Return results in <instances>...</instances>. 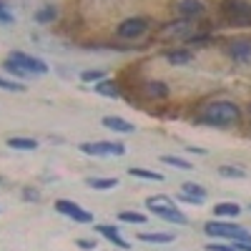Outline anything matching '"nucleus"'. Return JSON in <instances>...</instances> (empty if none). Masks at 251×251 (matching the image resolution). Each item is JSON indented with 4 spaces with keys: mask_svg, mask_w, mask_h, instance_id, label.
Here are the masks:
<instances>
[{
    "mask_svg": "<svg viewBox=\"0 0 251 251\" xmlns=\"http://www.w3.org/2000/svg\"><path fill=\"white\" fill-rule=\"evenodd\" d=\"M201 126H216V128H231L241 123V108L234 100H211L194 118Z\"/></svg>",
    "mask_w": 251,
    "mask_h": 251,
    "instance_id": "obj_1",
    "label": "nucleus"
},
{
    "mask_svg": "<svg viewBox=\"0 0 251 251\" xmlns=\"http://www.w3.org/2000/svg\"><path fill=\"white\" fill-rule=\"evenodd\" d=\"M221 15L234 28H251V3L249 0H221Z\"/></svg>",
    "mask_w": 251,
    "mask_h": 251,
    "instance_id": "obj_2",
    "label": "nucleus"
},
{
    "mask_svg": "<svg viewBox=\"0 0 251 251\" xmlns=\"http://www.w3.org/2000/svg\"><path fill=\"white\" fill-rule=\"evenodd\" d=\"M203 231L208 236H216V239H228L231 244L236 241H251V231L249 228H244L241 224H231V221H208L203 226Z\"/></svg>",
    "mask_w": 251,
    "mask_h": 251,
    "instance_id": "obj_3",
    "label": "nucleus"
},
{
    "mask_svg": "<svg viewBox=\"0 0 251 251\" xmlns=\"http://www.w3.org/2000/svg\"><path fill=\"white\" fill-rule=\"evenodd\" d=\"M78 151L93 158H106V156H123L126 146L121 141H93V143H80Z\"/></svg>",
    "mask_w": 251,
    "mask_h": 251,
    "instance_id": "obj_4",
    "label": "nucleus"
},
{
    "mask_svg": "<svg viewBox=\"0 0 251 251\" xmlns=\"http://www.w3.org/2000/svg\"><path fill=\"white\" fill-rule=\"evenodd\" d=\"M8 58L15 63V66H20L28 75H46L48 73V63L43 58L38 55H30V53H23V50H13L8 53Z\"/></svg>",
    "mask_w": 251,
    "mask_h": 251,
    "instance_id": "obj_5",
    "label": "nucleus"
},
{
    "mask_svg": "<svg viewBox=\"0 0 251 251\" xmlns=\"http://www.w3.org/2000/svg\"><path fill=\"white\" fill-rule=\"evenodd\" d=\"M53 206H55L58 214L68 216V219L75 221V224H93V214L86 211V208H83L80 203H75V201H71V199H58Z\"/></svg>",
    "mask_w": 251,
    "mask_h": 251,
    "instance_id": "obj_6",
    "label": "nucleus"
},
{
    "mask_svg": "<svg viewBox=\"0 0 251 251\" xmlns=\"http://www.w3.org/2000/svg\"><path fill=\"white\" fill-rule=\"evenodd\" d=\"M149 20L146 18H141V15H136V18H126V20H121L118 23V28H116V35L118 38H123V40H136V38H141L143 33H149Z\"/></svg>",
    "mask_w": 251,
    "mask_h": 251,
    "instance_id": "obj_7",
    "label": "nucleus"
},
{
    "mask_svg": "<svg viewBox=\"0 0 251 251\" xmlns=\"http://www.w3.org/2000/svg\"><path fill=\"white\" fill-rule=\"evenodd\" d=\"M93 228H96V234H100L103 239H106V241H111L113 246H118V249H123V251L133 249V244H131L128 239H123V236H121L118 226H111V224H96Z\"/></svg>",
    "mask_w": 251,
    "mask_h": 251,
    "instance_id": "obj_8",
    "label": "nucleus"
},
{
    "mask_svg": "<svg viewBox=\"0 0 251 251\" xmlns=\"http://www.w3.org/2000/svg\"><path fill=\"white\" fill-rule=\"evenodd\" d=\"M146 208H149L153 216H161L163 211H169V208H176V201L166 194H156V196L146 199Z\"/></svg>",
    "mask_w": 251,
    "mask_h": 251,
    "instance_id": "obj_9",
    "label": "nucleus"
},
{
    "mask_svg": "<svg viewBox=\"0 0 251 251\" xmlns=\"http://www.w3.org/2000/svg\"><path fill=\"white\" fill-rule=\"evenodd\" d=\"M228 55L236 63H251V40H231L228 43Z\"/></svg>",
    "mask_w": 251,
    "mask_h": 251,
    "instance_id": "obj_10",
    "label": "nucleus"
},
{
    "mask_svg": "<svg viewBox=\"0 0 251 251\" xmlns=\"http://www.w3.org/2000/svg\"><path fill=\"white\" fill-rule=\"evenodd\" d=\"M93 91L103 98H121V86H118V80L113 78H103L98 83H93Z\"/></svg>",
    "mask_w": 251,
    "mask_h": 251,
    "instance_id": "obj_11",
    "label": "nucleus"
},
{
    "mask_svg": "<svg viewBox=\"0 0 251 251\" xmlns=\"http://www.w3.org/2000/svg\"><path fill=\"white\" fill-rule=\"evenodd\" d=\"M106 128H111V131H116V133H133L136 131V126L131 123V121H126V118H121V116H103V121H100Z\"/></svg>",
    "mask_w": 251,
    "mask_h": 251,
    "instance_id": "obj_12",
    "label": "nucleus"
},
{
    "mask_svg": "<svg viewBox=\"0 0 251 251\" xmlns=\"http://www.w3.org/2000/svg\"><path fill=\"white\" fill-rule=\"evenodd\" d=\"M143 93L149 96V98H156V100H161V98H169L171 88L166 86L163 80H149V83H143Z\"/></svg>",
    "mask_w": 251,
    "mask_h": 251,
    "instance_id": "obj_13",
    "label": "nucleus"
},
{
    "mask_svg": "<svg viewBox=\"0 0 251 251\" xmlns=\"http://www.w3.org/2000/svg\"><path fill=\"white\" fill-rule=\"evenodd\" d=\"M86 186H91L93 191H111V188L118 186V178L116 176H91L86 178Z\"/></svg>",
    "mask_w": 251,
    "mask_h": 251,
    "instance_id": "obj_14",
    "label": "nucleus"
},
{
    "mask_svg": "<svg viewBox=\"0 0 251 251\" xmlns=\"http://www.w3.org/2000/svg\"><path fill=\"white\" fill-rule=\"evenodd\" d=\"M203 10H206V8L199 3V0H178V13H181L186 20L203 15Z\"/></svg>",
    "mask_w": 251,
    "mask_h": 251,
    "instance_id": "obj_15",
    "label": "nucleus"
},
{
    "mask_svg": "<svg viewBox=\"0 0 251 251\" xmlns=\"http://www.w3.org/2000/svg\"><path fill=\"white\" fill-rule=\"evenodd\" d=\"M8 146L15 151H35L40 143H38V138H28V136H10Z\"/></svg>",
    "mask_w": 251,
    "mask_h": 251,
    "instance_id": "obj_16",
    "label": "nucleus"
},
{
    "mask_svg": "<svg viewBox=\"0 0 251 251\" xmlns=\"http://www.w3.org/2000/svg\"><path fill=\"white\" fill-rule=\"evenodd\" d=\"M33 18H35L38 25H50V23H55V20H58V8L55 5H43V8L35 10Z\"/></svg>",
    "mask_w": 251,
    "mask_h": 251,
    "instance_id": "obj_17",
    "label": "nucleus"
},
{
    "mask_svg": "<svg viewBox=\"0 0 251 251\" xmlns=\"http://www.w3.org/2000/svg\"><path fill=\"white\" fill-rule=\"evenodd\" d=\"M128 176L141 178V181H156V183H161V181H163V174L151 171V169H141V166H128Z\"/></svg>",
    "mask_w": 251,
    "mask_h": 251,
    "instance_id": "obj_18",
    "label": "nucleus"
},
{
    "mask_svg": "<svg viewBox=\"0 0 251 251\" xmlns=\"http://www.w3.org/2000/svg\"><path fill=\"white\" fill-rule=\"evenodd\" d=\"M138 241L143 244H174L176 241V234H161V231H143L138 234Z\"/></svg>",
    "mask_w": 251,
    "mask_h": 251,
    "instance_id": "obj_19",
    "label": "nucleus"
},
{
    "mask_svg": "<svg viewBox=\"0 0 251 251\" xmlns=\"http://www.w3.org/2000/svg\"><path fill=\"white\" fill-rule=\"evenodd\" d=\"M214 214L221 216V219H236L241 214V206L234 203V201H224V203H216L214 206Z\"/></svg>",
    "mask_w": 251,
    "mask_h": 251,
    "instance_id": "obj_20",
    "label": "nucleus"
},
{
    "mask_svg": "<svg viewBox=\"0 0 251 251\" xmlns=\"http://www.w3.org/2000/svg\"><path fill=\"white\" fill-rule=\"evenodd\" d=\"M191 50H183V48H176V50H169L166 53V60L171 63V66H188L191 63Z\"/></svg>",
    "mask_w": 251,
    "mask_h": 251,
    "instance_id": "obj_21",
    "label": "nucleus"
},
{
    "mask_svg": "<svg viewBox=\"0 0 251 251\" xmlns=\"http://www.w3.org/2000/svg\"><path fill=\"white\" fill-rule=\"evenodd\" d=\"M158 219H163L166 224H181V226H183V224H188V216L181 211L178 206H176V208H169V211H163Z\"/></svg>",
    "mask_w": 251,
    "mask_h": 251,
    "instance_id": "obj_22",
    "label": "nucleus"
},
{
    "mask_svg": "<svg viewBox=\"0 0 251 251\" xmlns=\"http://www.w3.org/2000/svg\"><path fill=\"white\" fill-rule=\"evenodd\" d=\"M166 35H188V33H191V20H176V23H171L169 28H166L163 30Z\"/></svg>",
    "mask_w": 251,
    "mask_h": 251,
    "instance_id": "obj_23",
    "label": "nucleus"
},
{
    "mask_svg": "<svg viewBox=\"0 0 251 251\" xmlns=\"http://www.w3.org/2000/svg\"><path fill=\"white\" fill-rule=\"evenodd\" d=\"M118 221H121V224H136V226H143L146 221H149V216H146V214H138V211H121V214H118Z\"/></svg>",
    "mask_w": 251,
    "mask_h": 251,
    "instance_id": "obj_24",
    "label": "nucleus"
},
{
    "mask_svg": "<svg viewBox=\"0 0 251 251\" xmlns=\"http://www.w3.org/2000/svg\"><path fill=\"white\" fill-rule=\"evenodd\" d=\"M3 71H5V73H10V75H15V78H18L20 83L30 78V75H28V73H25L23 68H20V66H15V63H13L10 58H5V60H3Z\"/></svg>",
    "mask_w": 251,
    "mask_h": 251,
    "instance_id": "obj_25",
    "label": "nucleus"
},
{
    "mask_svg": "<svg viewBox=\"0 0 251 251\" xmlns=\"http://www.w3.org/2000/svg\"><path fill=\"white\" fill-rule=\"evenodd\" d=\"M161 163L176 166V169H181V171H191V169H194V163L186 161V158H181V156H161Z\"/></svg>",
    "mask_w": 251,
    "mask_h": 251,
    "instance_id": "obj_26",
    "label": "nucleus"
},
{
    "mask_svg": "<svg viewBox=\"0 0 251 251\" xmlns=\"http://www.w3.org/2000/svg\"><path fill=\"white\" fill-rule=\"evenodd\" d=\"M25 88H28V86H23L20 80H8V78H3V75H0V91H10V93H25Z\"/></svg>",
    "mask_w": 251,
    "mask_h": 251,
    "instance_id": "obj_27",
    "label": "nucleus"
},
{
    "mask_svg": "<svg viewBox=\"0 0 251 251\" xmlns=\"http://www.w3.org/2000/svg\"><path fill=\"white\" fill-rule=\"evenodd\" d=\"M219 176H224V178H246V171L236 169V166H219Z\"/></svg>",
    "mask_w": 251,
    "mask_h": 251,
    "instance_id": "obj_28",
    "label": "nucleus"
},
{
    "mask_svg": "<svg viewBox=\"0 0 251 251\" xmlns=\"http://www.w3.org/2000/svg\"><path fill=\"white\" fill-rule=\"evenodd\" d=\"M181 191H183V194H191V196H201V199H206V188H203L201 183H191V181H186V183L181 186Z\"/></svg>",
    "mask_w": 251,
    "mask_h": 251,
    "instance_id": "obj_29",
    "label": "nucleus"
},
{
    "mask_svg": "<svg viewBox=\"0 0 251 251\" xmlns=\"http://www.w3.org/2000/svg\"><path fill=\"white\" fill-rule=\"evenodd\" d=\"M103 78H106V75H103V71H83L80 73V80L83 83H98Z\"/></svg>",
    "mask_w": 251,
    "mask_h": 251,
    "instance_id": "obj_30",
    "label": "nucleus"
},
{
    "mask_svg": "<svg viewBox=\"0 0 251 251\" xmlns=\"http://www.w3.org/2000/svg\"><path fill=\"white\" fill-rule=\"evenodd\" d=\"M176 199H178L181 203H191V206H201V203L206 201V199H201V196H191V194H183V191H181Z\"/></svg>",
    "mask_w": 251,
    "mask_h": 251,
    "instance_id": "obj_31",
    "label": "nucleus"
},
{
    "mask_svg": "<svg viewBox=\"0 0 251 251\" xmlns=\"http://www.w3.org/2000/svg\"><path fill=\"white\" fill-rule=\"evenodd\" d=\"M75 246H78L80 251H96L98 241H96V239H75Z\"/></svg>",
    "mask_w": 251,
    "mask_h": 251,
    "instance_id": "obj_32",
    "label": "nucleus"
},
{
    "mask_svg": "<svg viewBox=\"0 0 251 251\" xmlns=\"http://www.w3.org/2000/svg\"><path fill=\"white\" fill-rule=\"evenodd\" d=\"M206 251H239L234 244H219V241H211L206 246Z\"/></svg>",
    "mask_w": 251,
    "mask_h": 251,
    "instance_id": "obj_33",
    "label": "nucleus"
},
{
    "mask_svg": "<svg viewBox=\"0 0 251 251\" xmlns=\"http://www.w3.org/2000/svg\"><path fill=\"white\" fill-rule=\"evenodd\" d=\"M13 20H15V18H13V13H8V10H5V3H3V0H0V23L10 25Z\"/></svg>",
    "mask_w": 251,
    "mask_h": 251,
    "instance_id": "obj_34",
    "label": "nucleus"
},
{
    "mask_svg": "<svg viewBox=\"0 0 251 251\" xmlns=\"http://www.w3.org/2000/svg\"><path fill=\"white\" fill-rule=\"evenodd\" d=\"M234 246H236L239 251H251V241H249V244H246V241H236Z\"/></svg>",
    "mask_w": 251,
    "mask_h": 251,
    "instance_id": "obj_35",
    "label": "nucleus"
},
{
    "mask_svg": "<svg viewBox=\"0 0 251 251\" xmlns=\"http://www.w3.org/2000/svg\"><path fill=\"white\" fill-rule=\"evenodd\" d=\"M186 151H188V153H199V156H206V151H203V149H196V146H186Z\"/></svg>",
    "mask_w": 251,
    "mask_h": 251,
    "instance_id": "obj_36",
    "label": "nucleus"
},
{
    "mask_svg": "<svg viewBox=\"0 0 251 251\" xmlns=\"http://www.w3.org/2000/svg\"><path fill=\"white\" fill-rule=\"evenodd\" d=\"M249 208H251V203H249Z\"/></svg>",
    "mask_w": 251,
    "mask_h": 251,
    "instance_id": "obj_37",
    "label": "nucleus"
}]
</instances>
